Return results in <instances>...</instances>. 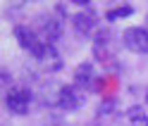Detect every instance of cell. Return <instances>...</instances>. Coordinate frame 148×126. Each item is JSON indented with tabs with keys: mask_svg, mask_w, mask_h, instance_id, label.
Wrapping results in <instances>:
<instances>
[{
	"mask_svg": "<svg viewBox=\"0 0 148 126\" xmlns=\"http://www.w3.org/2000/svg\"><path fill=\"white\" fill-rule=\"evenodd\" d=\"M14 38H17V43H19L24 50H29L38 62L43 60L45 50H48V45H50V43H43V38L36 31H31L29 26H17V29H14Z\"/></svg>",
	"mask_w": 148,
	"mask_h": 126,
	"instance_id": "obj_1",
	"label": "cell"
},
{
	"mask_svg": "<svg viewBox=\"0 0 148 126\" xmlns=\"http://www.w3.org/2000/svg\"><path fill=\"white\" fill-rule=\"evenodd\" d=\"M122 45H124L127 50L136 52V55L148 52V29H141V26L127 29V31L122 33Z\"/></svg>",
	"mask_w": 148,
	"mask_h": 126,
	"instance_id": "obj_2",
	"label": "cell"
},
{
	"mask_svg": "<svg viewBox=\"0 0 148 126\" xmlns=\"http://www.w3.org/2000/svg\"><path fill=\"white\" fill-rule=\"evenodd\" d=\"M5 105L14 114H26L31 107V93L26 88H10V93L5 95Z\"/></svg>",
	"mask_w": 148,
	"mask_h": 126,
	"instance_id": "obj_3",
	"label": "cell"
},
{
	"mask_svg": "<svg viewBox=\"0 0 148 126\" xmlns=\"http://www.w3.org/2000/svg\"><path fill=\"white\" fill-rule=\"evenodd\" d=\"M98 76H96V69L91 62H84V64H79L74 69V86L81 88V91H96L98 88Z\"/></svg>",
	"mask_w": 148,
	"mask_h": 126,
	"instance_id": "obj_4",
	"label": "cell"
},
{
	"mask_svg": "<svg viewBox=\"0 0 148 126\" xmlns=\"http://www.w3.org/2000/svg\"><path fill=\"white\" fill-rule=\"evenodd\" d=\"M81 100H84V91L77 86H62L58 91V105L64 112H74L81 105Z\"/></svg>",
	"mask_w": 148,
	"mask_h": 126,
	"instance_id": "obj_5",
	"label": "cell"
},
{
	"mask_svg": "<svg viewBox=\"0 0 148 126\" xmlns=\"http://www.w3.org/2000/svg\"><path fill=\"white\" fill-rule=\"evenodd\" d=\"M72 26H74V31H77L79 36H91L96 29H98V22H96V14H93V10H81V12H77L72 17Z\"/></svg>",
	"mask_w": 148,
	"mask_h": 126,
	"instance_id": "obj_6",
	"label": "cell"
},
{
	"mask_svg": "<svg viewBox=\"0 0 148 126\" xmlns=\"http://www.w3.org/2000/svg\"><path fill=\"white\" fill-rule=\"evenodd\" d=\"M93 52H96V57L103 62H115V55H112V50H110V36L108 33H98L96 36V43H93Z\"/></svg>",
	"mask_w": 148,
	"mask_h": 126,
	"instance_id": "obj_7",
	"label": "cell"
},
{
	"mask_svg": "<svg viewBox=\"0 0 148 126\" xmlns=\"http://www.w3.org/2000/svg\"><path fill=\"white\" fill-rule=\"evenodd\" d=\"M60 33H62V24L58 19H53V17L43 19V24H41V38H43V43H50L53 45V41H58Z\"/></svg>",
	"mask_w": 148,
	"mask_h": 126,
	"instance_id": "obj_8",
	"label": "cell"
},
{
	"mask_svg": "<svg viewBox=\"0 0 148 126\" xmlns=\"http://www.w3.org/2000/svg\"><path fill=\"white\" fill-rule=\"evenodd\" d=\"M127 119H129L132 126H148V114L141 107H132V110L127 112Z\"/></svg>",
	"mask_w": 148,
	"mask_h": 126,
	"instance_id": "obj_9",
	"label": "cell"
},
{
	"mask_svg": "<svg viewBox=\"0 0 148 126\" xmlns=\"http://www.w3.org/2000/svg\"><path fill=\"white\" fill-rule=\"evenodd\" d=\"M129 14H134V7L132 5H122V7H117V10H110L105 17H108V22H115V19H122V17H129Z\"/></svg>",
	"mask_w": 148,
	"mask_h": 126,
	"instance_id": "obj_10",
	"label": "cell"
},
{
	"mask_svg": "<svg viewBox=\"0 0 148 126\" xmlns=\"http://www.w3.org/2000/svg\"><path fill=\"white\" fill-rule=\"evenodd\" d=\"M146 105H148V91H146Z\"/></svg>",
	"mask_w": 148,
	"mask_h": 126,
	"instance_id": "obj_11",
	"label": "cell"
}]
</instances>
